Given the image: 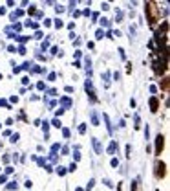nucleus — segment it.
<instances>
[{"label":"nucleus","mask_w":170,"mask_h":191,"mask_svg":"<svg viewBox=\"0 0 170 191\" xmlns=\"http://www.w3.org/2000/svg\"><path fill=\"white\" fill-rule=\"evenodd\" d=\"M163 145H165V138L159 134L157 138H155V153L157 154H161V149H163Z\"/></svg>","instance_id":"7ed1b4c3"},{"label":"nucleus","mask_w":170,"mask_h":191,"mask_svg":"<svg viewBox=\"0 0 170 191\" xmlns=\"http://www.w3.org/2000/svg\"><path fill=\"white\" fill-rule=\"evenodd\" d=\"M55 26H57V28H62V20H55Z\"/></svg>","instance_id":"f8f14e48"},{"label":"nucleus","mask_w":170,"mask_h":191,"mask_svg":"<svg viewBox=\"0 0 170 191\" xmlns=\"http://www.w3.org/2000/svg\"><path fill=\"white\" fill-rule=\"evenodd\" d=\"M165 167H166V165H165L163 162H157V164H155V175H157V176H165V173H166Z\"/></svg>","instance_id":"20e7f679"},{"label":"nucleus","mask_w":170,"mask_h":191,"mask_svg":"<svg viewBox=\"0 0 170 191\" xmlns=\"http://www.w3.org/2000/svg\"><path fill=\"white\" fill-rule=\"evenodd\" d=\"M93 184H95V180H90V182H88V186H86V191H90V189L93 187Z\"/></svg>","instance_id":"6e6552de"},{"label":"nucleus","mask_w":170,"mask_h":191,"mask_svg":"<svg viewBox=\"0 0 170 191\" xmlns=\"http://www.w3.org/2000/svg\"><path fill=\"white\" fill-rule=\"evenodd\" d=\"M57 173H59V175H64L66 171H64V167H57Z\"/></svg>","instance_id":"9d476101"},{"label":"nucleus","mask_w":170,"mask_h":191,"mask_svg":"<svg viewBox=\"0 0 170 191\" xmlns=\"http://www.w3.org/2000/svg\"><path fill=\"white\" fill-rule=\"evenodd\" d=\"M157 105H159L157 98H152V99H150V109H152V112H155V110H157Z\"/></svg>","instance_id":"39448f33"},{"label":"nucleus","mask_w":170,"mask_h":191,"mask_svg":"<svg viewBox=\"0 0 170 191\" xmlns=\"http://www.w3.org/2000/svg\"><path fill=\"white\" fill-rule=\"evenodd\" d=\"M53 127H60V121L59 120H53Z\"/></svg>","instance_id":"4468645a"},{"label":"nucleus","mask_w":170,"mask_h":191,"mask_svg":"<svg viewBox=\"0 0 170 191\" xmlns=\"http://www.w3.org/2000/svg\"><path fill=\"white\" fill-rule=\"evenodd\" d=\"M79 132H81V134H84V132H86V127H84V123L79 127Z\"/></svg>","instance_id":"1a4fd4ad"},{"label":"nucleus","mask_w":170,"mask_h":191,"mask_svg":"<svg viewBox=\"0 0 170 191\" xmlns=\"http://www.w3.org/2000/svg\"><path fill=\"white\" fill-rule=\"evenodd\" d=\"M115 149H117V142H112V143H110V147H108V153H110V154H113V153H115Z\"/></svg>","instance_id":"0eeeda50"},{"label":"nucleus","mask_w":170,"mask_h":191,"mask_svg":"<svg viewBox=\"0 0 170 191\" xmlns=\"http://www.w3.org/2000/svg\"><path fill=\"white\" fill-rule=\"evenodd\" d=\"M93 147H95V151H97V154H102V149H101V143H99V140H95V138H93Z\"/></svg>","instance_id":"423d86ee"},{"label":"nucleus","mask_w":170,"mask_h":191,"mask_svg":"<svg viewBox=\"0 0 170 191\" xmlns=\"http://www.w3.org/2000/svg\"><path fill=\"white\" fill-rule=\"evenodd\" d=\"M146 13H148V20H150V24H155V7L154 4H146Z\"/></svg>","instance_id":"f03ea898"},{"label":"nucleus","mask_w":170,"mask_h":191,"mask_svg":"<svg viewBox=\"0 0 170 191\" xmlns=\"http://www.w3.org/2000/svg\"><path fill=\"white\" fill-rule=\"evenodd\" d=\"M154 68H155L157 73H163V72L166 70V59H165V57H163V59H157V61L154 62Z\"/></svg>","instance_id":"f257e3e1"},{"label":"nucleus","mask_w":170,"mask_h":191,"mask_svg":"<svg viewBox=\"0 0 170 191\" xmlns=\"http://www.w3.org/2000/svg\"><path fill=\"white\" fill-rule=\"evenodd\" d=\"M95 35H97V39H102V31H101V29H97V33H95Z\"/></svg>","instance_id":"ddd939ff"},{"label":"nucleus","mask_w":170,"mask_h":191,"mask_svg":"<svg viewBox=\"0 0 170 191\" xmlns=\"http://www.w3.org/2000/svg\"><path fill=\"white\" fill-rule=\"evenodd\" d=\"M112 165H113V167H117V165H119V160H115V158H113V160H112Z\"/></svg>","instance_id":"9b49d317"}]
</instances>
